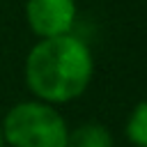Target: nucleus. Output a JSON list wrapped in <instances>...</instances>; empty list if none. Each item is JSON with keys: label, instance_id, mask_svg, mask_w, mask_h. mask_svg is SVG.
<instances>
[{"label": "nucleus", "instance_id": "obj_4", "mask_svg": "<svg viewBox=\"0 0 147 147\" xmlns=\"http://www.w3.org/2000/svg\"><path fill=\"white\" fill-rule=\"evenodd\" d=\"M64 147H113V136L103 124L85 122L67 133Z\"/></svg>", "mask_w": 147, "mask_h": 147}, {"label": "nucleus", "instance_id": "obj_3", "mask_svg": "<svg viewBox=\"0 0 147 147\" xmlns=\"http://www.w3.org/2000/svg\"><path fill=\"white\" fill-rule=\"evenodd\" d=\"M25 18L30 30L41 39L69 34L76 21V2L74 0H28Z\"/></svg>", "mask_w": 147, "mask_h": 147}, {"label": "nucleus", "instance_id": "obj_5", "mask_svg": "<svg viewBox=\"0 0 147 147\" xmlns=\"http://www.w3.org/2000/svg\"><path fill=\"white\" fill-rule=\"evenodd\" d=\"M126 136L133 145L138 147H147V99H142L133 113L129 115L126 122Z\"/></svg>", "mask_w": 147, "mask_h": 147}, {"label": "nucleus", "instance_id": "obj_6", "mask_svg": "<svg viewBox=\"0 0 147 147\" xmlns=\"http://www.w3.org/2000/svg\"><path fill=\"white\" fill-rule=\"evenodd\" d=\"M5 145V138H2V129H0V147Z\"/></svg>", "mask_w": 147, "mask_h": 147}, {"label": "nucleus", "instance_id": "obj_1", "mask_svg": "<svg viewBox=\"0 0 147 147\" xmlns=\"http://www.w3.org/2000/svg\"><path fill=\"white\" fill-rule=\"evenodd\" d=\"M92 71L94 62L87 44L71 32L41 39L25 60L30 92L53 106L80 96L92 80Z\"/></svg>", "mask_w": 147, "mask_h": 147}, {"label": "nucleus", "instance_id": "obj_2", "mask_svg": "<svg viewBox=\"0 0 147 147\" xmlns=\"http://www.w3.org/2000/svg\"><path fill=\"white\" fill-rule=\"evenodd\" d=\"M2 138L11 147H64L69 126L53 103L23 101L9 108L2 124Z\"/></svg>", "mask_w": 147, "mask_h": 147}]
</instances>
